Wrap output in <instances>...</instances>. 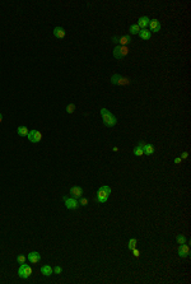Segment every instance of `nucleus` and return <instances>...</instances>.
<instances>
[{"mask_svg":"<svg viewBox=\"0 0 191 284\" xmlns=\"http://www.w3.org/2000/svg\"><path fill=\"white\" fill-rule=\"evenodd\" d=\"M101 116L103 119V123L108 128H112V126H115L117 124V120L116 117L112 115V112H110L107 109H101Z\"/></svg>","mask_w":191,"mask_h":284,"instance_id":"nucleus-1","label":"nucleus"},{"mask_svg":"<svg viewBox=\"0 0 191 284\" xmlns=\"http://www.w3.org/2000/svg\"><path fill=\"white\" fill-rule=\"evenodd\" d=\"M110 194H111V187L110 186H107V185H103V186H101L98 189V191H97V201L98 203H101V204H103V203H106L108 200V196H110Z\"/></svg>","mask_w":191,"mask_h":284,"instance_id":"nucleus-2","label":"nucleus"},{"mask_svg":"<svg viewBox=\"0 0 191 284\" xmlns=\"http://www.w3.org/2000/svg\"><path fill=\"white\" fill-rule=\"evenodd\" d=\"M111 83L113 85H129L131 83V80L126 76H122L120 74H113L111 76Z\"/></svg>","mask_w":191,"mask_h":284,"instance_id":"nucleus-3","label":"nucleus"},{"mask_svg":"<svg viewBox=\"0 0 191 284\" xmlns=\"http://www.w3.org/2000/svg\"><path fill=\"white\" fill-rule=\"evenodd\" d=\"M113 57L117 59V60H120V59L122 57H125L127 54H129V48H127V46H116L115 48H113Z\"/></svg>","mask_w":191,"mask_h":284,"instance_id":"nucleus-4","label":"nucleus"},{"mask_svg":"<svg viewBox=\"0 0 191 284\" xmlns=\"http://www.w3.org/2000/svg\"><path fill=\"white\" fill-rule=\"evenodd\" d=\"M64 199V203H65V206L69 210H75L79 208V203H78V199H74V197H68V196H62Z\"/></svg>","mask_w":191,"mask_h":284,"instance_id":"nucleus-5","label":"nucleus"},{"mask_svg":"<svg viewBox=\"0 0 191 284\" xmlns=\"http://www.w3.org/2000/svg\"><path fill=\"white\" fill-rule=\"evenodd\" d=\"M31 274H32V268L29 266V265H27V264H21V266L19 269H18V275H19L22 279H27L28 277H31Z\"/></svg>","mask_w":191,"mask_h":284,"instance_id":"nucleus-6","label":"nucleus"},{"mask_svg":"<svg viewBox=\"0 0 191 284\" xmlns=\"http://www.w3.org/2000/svg\"><path fill=\"white\" fill-rule=\"evenodd\" d=\"M27 138H28V140L31 143H38V142H41V139H42V134H41L38 130H31V131H28Z\"/></svg>","mask_w":191,"mask_h":284,"instance_id":"nucleus-7","label":"nucleus"},{"mask_svg":"<svg viewBox=\"0 0 191 284\" xmlns=\"http://www.w3.org/2000/svg\"><path fill=\"white\" fill-rule=\"evenodd\" d=\"M177 252H179L180 258H189V256H190V247H189V245H186V243L180 245Z\"/></svg>","mask_w":191,"mask_h":284,"instance_id":"nucleus-8","label":"nucleus"},{"mask_svg":"<svg viewBox=\"0 0 191 284\" xmlns=\"http://www.w3.org/2000/svg\"><path fill=\"white\" fill-rule=\"evenodd\" d=\"M70 196L74 197V199H79V197L83 196V189H82L80 186L70 187Z\"/></svg>","mask_w":191,"mask_h":284,"instance_id":"nucleus-9","label":"nucleus"},{"mask_svg":"<svg viewBox=\"0 0 191 284\" xmlns=\"http://www.w3.org/2000/svg\"><path fill=\"white\" fill-rule=\"evenodd\" d=\"M149 28H151V32L153 31L154 33H157L162 29V24L158 19H151V22H149Z\"/></svg>","mask_w":191,"mask_h":284,"instance_id":"nucleus-10","label":"nucleus"},{"mask_svg":"<svg viewBox=\"0 0 191 284\" xmlns=\"http://www.w3.org/2000/svg\"><path fill=\"white\" fill-rule=\"evenodd\" d=\"M149 22H151V19H149L148 17H140L139 18V21H138V26H139V28L140 29H147V27L149 26Z\"/></svg>","mask_w":191,"mask_h":284,"instance_id":"nucleus-11","label":"nucleus"},{"mask_svg":"<svg viewBox=\"0 0 191 284\" xmlns=\"http://www.w3.org/2000/svg\"><path fill=\"white\" fill-rule=\"evenodd\" d=\"M52 33H54V36H55L56 38H60V40L65 37V34H66L65 29H64L62 27H55L54 31H52Z\"/></svg>","mask_w":191,"mask_h":284,"instance_id":"nucleus-12","label":"nucleus"},{"mask_svg":"<svg viewBox=\"0 0 191 284\" xmlns=\"http://www.w3.org/2000/svg\"><path fill=\"white\" fill-rule=\"evenodd\" d=\"M144 144H145V142H139L138 145H136V147L134 148L133 153H134V156H135V157H142V156L144 154V152H143V147H144Z\"/></svg>","mask_w":191,"mask_h":284,"instance_id":"nucleus-13","label":"nucleus"},{"mask_svg":"<svg viewBox=\"0 0 191 284\" xmlns=\"http://www.w3.org/2000/svg\"><path fill=\"white\" fill-rule=\"evenodd\" d=\"M28 260L31 261L32 264H37L38 261L41 260V255L38 254L37 251H33V252H29L28 254Z\"/></svg>","mask_w":191,"mask_h":284,"instance_id":"nucleus-14","label":"nucleus"},{"mask_svg":"<svg viewBox=\"0 0 191 284\" xmlns=\"http://www.w3.org/2000/svg\"><path fill=\"white\" fill-rule=\"evenodd\" d=\"M139 37L142 38V40H151L152 37V32L151 31H148V29H140V32H139Z\"/></svg>","mask_w":191,"mask_h":284,"instance_id":"nucleus-15","label":"nucleus"},{"mask_svg":"<svg viewBox=\"0 0 191 284\" xmlns=\"http://www.w3.org/2000/svg\"><path fill=\"white\" fill-rule=\"evenodd\" d=\"M143 152H144L145 156H152L154 153V147L152 145V144H147V143H145L144 147H143Z\"/></svg>","mask_w":191,"mask_h":284,"instance_id":"nucleus-16","label":"nucleus"},{"mask_svg":"<svg viewBox=\"0 0 191 284\" xmlns=\"http://www.w3.org/2000/svg\"><path fill=\"white\" fill-rule=\"evenodd\" d=\"M133 40H131V36L130 34H127V36H122V37L119 38V43H120V46H126V45H129Z\"/></svg>","mask_w":191,"mask_h":284,"instance_id":"nucleus-17","label":"nucleus"},{"mask_svg":"<svg viewBox=\"0 0 191 284\" xmlns=\"http://www.w3.org/2000/svg\"><path fill=\"white\" fill-rule=\"evenodd\" d=\"M41 273H42L45 277H50L54 273V269L50 266V265H43V266L41 268Z\"/></svg>","mask_w":191,"mask_h":284,"instance_id":"nucleus-18","label":"nucleus"},{"mask_svg":"<svg viewBox=\"0 0 191 284\" xmlns=\"http://www.w3.org/2000/svg\"><path fill=\"white\" fill-rule=\"evenodd\" d=\"M28 131L29 130L27 129L26 126H19V128L17 129V133H18L19 136H27V135H28Z\"/></svg>","mask_w":191,"mask_h":284,"instance_id":"nucleus-19","label":"nucleus"},{"mask_svg":"<svg viewBox=\"0 0 191 284\" xmlns=\"http://www.w3.org/2000/svg\"><path fill=\"white\" fill-rule=\"evenodd\" d=\"M129 32H130L131 34H139V32H140L139 26H138V24H131V26L129 27Z\"/></svg>","mask_w":191,"mask_h":284,"instance_id":"nucleus-20","label":"nucleus"},{"mask_svg":"<svg viewBox=\"0 0 191 284\" xmlns=\"http://www.w3.org/2000/svg\"><path fill=\"white\" fill-rule=\"evenodd\" d=\"M136 245H138V240H136V238H130V240H129V243H127V249H129V250L131 251V250H134V249H135Z\"/></svg>","mask_w":191,"mask_h":284,"instance_id":"nucleus-21","label":"nucleus"},{"mask_svg":"<svg viewBox=\"0 0 191 284\" xmlns=\"http://www.w3.org/2000/svg\"><path fill=\"white\" fill-rule=\"evenodd\" d=\"M176 241H177L179 245H182V243H186V241H187V240H186V237L184 236V234H179V236L176 237Z\"/></svg>","mask_w":191,"mask_h":284,"instance_id":"nucleus-22","label":"nucleus"},{"mask_svg":"<svg viewBox=\"0 0 191 284\" xmlns=\"http://www.w3.org/2000/svg\"><path fill=\"white\" fill-rule=\"evenodd\" d=\"M74 111H75V105L74 103H69V105L66 106V112L68 114H73Z\"/></svg>","mask_w":191,"mask_h":284,"instance_id":"nucleus-23","label":"nucleus"},{"mask_svg":"<svg viewBox=\"0 0 191 284\" xmlns=\"http://www.w3.org/2000/svg\"><path fill=\"white\" fill-rule=\"evenodd\" d=\"M78 203H79V205L85 206V205H88V199H87V197H84V196H82V197H79Z\"/></svg>","mask_w":191,"mask_h":284,"instance_id":"nucleus-24","label":"nucleus"},{"mask_svg":"<svg viewBox=\"0 0 191 284\" xmlns=\"http://www.w3.org/2000/svg\"><path fill=\"white\" fill-rule=\"evenodd\" d=\"M17 261H18V263H19V264H23L24 261H26V256H23V255H18Z\"/></svg>","mask_w":191,"mask_h":284,"instance_id":"nucleus-25","label":"nucleus"},{"mask_svg":"<svg viewBox=\"0 0 191 284\" xmlns=\"http://www.w3.org/2000/svg\"><path fill=\"white\" fill-rule=\"evenodd\" d=\"M131 251H133V254H134V256H135V258H139V255H140V251H139L138 249H136V247H135L134 250H131Z\"/></svg>","mask_w":191,"mask_h":284,"instance_id":"nucleus-26","label":"nucleus"},{"mask_svg":"<svg viewBox=\"0 0 191 284\" xmlns=\"http://www.w3.org/2000/svg\"><path fill=\"white\" fill-rule=\"evenodd\" d=\"M61 272H62V269L60 266H56L55 269H54V273H55V274H60Z\"/></svg>","mask_w":191,"mask_h":284,"instance_id":"nucleus-27","label":"nucleus"},{"mask_svg":"<svg viewBox=\"0 0 191 284\" xmlns=\"http://www.w3.org/2000/svg\"><path fill=\"white\" fill-rule=\"evenodd\" d=\"M187 157H189V153H187V152H184L182 154H181V159H186Z\"/></svg>","mask_w":191,"mask_h":284,"instance_id":"nucleus-28","label":"nucleus"},{"mask_svg":"<svg viewBox=\"0 0 191 284\" xmlns=\"http://www.w3.org/2000/svg\"><path fill=\"white\" fill-rule=\"evenodd\" d=\"M112 42H113V43H119V37L113 36V37H112Z\"/></svg>","mask_w":191,"mask_h":284,"instance_id":"nucleus-29","label":"nucleus"},{"mask_svg":"<svg viewBox=\"0 0 191 284\" xmlns=\"http://www.w3.org/2000/svg\"><path fill=\"white\" fill-rule=\"evenodd\" d=\"M181 161H182L181 158H176V159H175V163H176V164H180V163H181Z\"/></svg>","mask_w":191,"mask_h":284,"instance_id":"nucleus-30","label":"nucleus"},{"mask_svg":"<svg viewBox=\"0 0 191 284\" xmlns=\"http://www.w3.org/2000/svg\"><path fill=\"white\" fill-rule=\"evenodd\" d=\"M1 121H3V115L0 114V123H1Z\"/></svg>","mask_w":191,"mask_h":284,"instance_id":"nucleus-31","label":"nucleus"}]
</instances>
